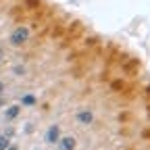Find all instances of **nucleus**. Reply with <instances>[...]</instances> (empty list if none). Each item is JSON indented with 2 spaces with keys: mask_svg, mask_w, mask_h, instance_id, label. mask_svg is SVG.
<instances>
[{
  "mask_svg": "<svg viewBox=\"0 0 150 150\" xmlns=\"http://www.w3.org/2000/svg\"><path fill=\"white\" fill-rule=\"evenodd\" d=\"M27 38H29V29L27 27H17L13 31V35H11V44L13 46H21V44L27 42Z\"/></svg>",
  "mask_w": 150,
  "mask_h": 150,
  "instance_id": "1",
  "label": "nucleus"
},
{
  "mask_svg": "<svg viewBox=\"0 0 150 150\" xmlns=\"http://www.w3.org/2000/svg\"><path fill=\"white\" fill-rule=\"evenodd\" d=\"M59 140H61V129H59V125H50L48 131H46V142L56 144Z\"/></svg>",
  "mask_w": 150,
  "mask_h": 150,
  "instance_id": "2",
  "label": "nucleus"
},
{
  "mask_svg": "<svg viewBox=\"0 0 150 150\" xmlns=\"http://www.w3.org/2000/svg\"><path fill=\"white\" fill-rule=\"evenodd\" d=\"M138 69H140V61H138V59H127V61L123 63V71H125L127 75H136Z\"/></svg>",
  "mask_w": 150,
  "mask_h": 150,
  "instance_id": "3",
  "label": "nucleus"
},
{
  "mask_svg": "<svg viewBox=\"0 0 150 150\" xmlns=\"http://www.w3.org/2000/svg\"><path fill=\"white\" fill-rule=\"evenodd\" d=\"M56 144H59V150H73L75 148V140L73 138H63V140H59Z\"/></svg>",
  "mask_w": 150,
  "mask_h": 150,
  "instance_id": "4",
  "label": "nucleus"
},
{
  "mask_svg": "<svg viewBox=\"0 0 150 150\" xmlns=\"http://www.w3.org/2000/svg\"><path fill=\"white\" fill-rule=\"evenodd\" d=\"M92 112L90 110H81V112H77V121H81V123H86V125H90L92 123Z\"/></svg>",
  "mask_w": 150,
  "mask_h": 150,
  "instance_id": "5",
  "label": "nucleus"
},
{
  "mask_svg": "<svg viewBox=\"0 0 150 150\" xmlns=\"http://www.w3.org/2000/svg\"><path fill=\"white\" fill-rule=\"evenodd\" d=\"M19 115V106H11L8 110H6V119H15Z\"/></svg>",
  "mask_w": 150,
  "mask_h": 150,
  "instance_id": "6",
  "label": "nucleus"
},
{
  "mask_svg": "<svg viewBox=\"0 0 150 150\" xmlns=\"http://www.w3.org/2000/svg\"><path fill=\"white\" fill-rule=\"evenodd\" d=\"M6 148H8V138L0 136V150H6Z\"/></svg>",
  "mask_w": 150,
  "mask_h": 150,
  "instance_id": "7",
  "label": "nucleus"
},
{
  "mask_svg": "<svg viewBox=\"0 0 150 150\" xmlns=\"http://www.w3.org/2000/svg\"><path fill=\"white\" fill-rule=\"evenodd\" d=\"M23 104L31 106V104H35V98H33V96H23Z\"/></svg>",
  "mask_w": 150,
  "mask_h": 150,
  "instance_id": "8",
  "label": "nucleus"
},
{
  "mask_svg": "<svg viewBox=\"0 0 150 150\" xmlns=\"http://www.w3.org/2000/svg\"><path fill=\"white\" fill-rule=\"evenodd\" d=\"M96 42H98L96 38H88V42H86V44H88V46H96Z\"/></svg>",
  "mask_w": 150,
  "mask_h": 150,
  "instance_id": "9",
  "label": "nucleus"
},
{
  "mask_svg": "<svg viewBox=\"0 0 150 150\" xmlns=\"http://www.w3.org/2000/svg\"><path fill=\"white\" fill-rule=\"evenodd\" d=\"M27 6H29V8H35V6H38V0H27Z\"/></svg>",
  "mask_w": 150,
  "mask_h": 150,
  "instance_id": "10",
  "label": "nucleus"
},
{
  "mask_svg": "<svg viewBox=\"0 0 150 150\" xmlns=\"http://www.w3.org/2000/svg\"><path fill=\"white\" fill-rule=\"evenodd\" d=\"M121 88H123L121 81H115V83H112V90H121Z\"/></svg>",
  "mask_w": 150,
  "mask_h": 150,
  "instance_id": "11",
  "label": "nucleus"
},
{
  "mask_svg": "<svg viewBox=\"0 0 150 150\" xmlns=\"http://www.w3.org/2000/svg\"><path fill=\"white\" fill-rule=\"evenodd\" d=\"M6 150H17V148H15V146H8V148H6Z\"/></svg>",
  "mask_w": 150,
  "mask_h": 150,
  "instance_id": "12",
  "label": "nucleus"
},
{
  "mask_svg": "<svg viewBox=\"0 0 150 150\" xmlns=\"http://www.w3.org/2000/svg\"><path fill=\"white\" fill-rule=\"evenodd\" d=\"M2 90H4V86H2V81H0V92H2Z\"/></svg>",
  "mask_w": 150,
  "mask_h": 150,
  "instance_id": "13",
  "label": "nucleus"
},
{
  "mask_svg": "<svg viewBox=\"0 0 150 150\" xmlns=\"http://www.w3.org/2000/svg\"><path fill=\"white\" fill-rule=\"evenodd\" d=\"M0 59H2V50H0Z\"/></svg>",
  "mask_w": 150,
  "mask_h": 150,
  "instance_id": "14",
  "label": "nucleus"
},
{
  "mask_svg": "<svg viewBox=\"0 0 150 150\" xmlns=\"http://www.w3.org/2000/svg\"><path fill=\"white\" fill-rule=\"evenodd\" d=\"M0 106H2V98H0Z\"/></svg>",
  "mask_w": 150,
  "mask_h": 150,
  "instance_id": "15",
  "label": "nucleus"
}]
</instances>
